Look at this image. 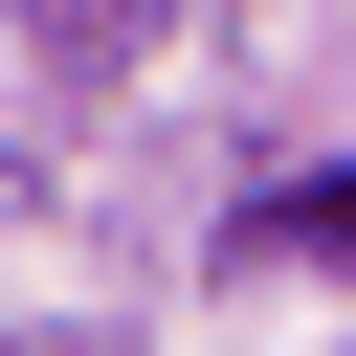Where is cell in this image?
I'll use <instances>...</instances> for the list:
<instances>
[{
  "instance_id": "1",
  "label": "cell",
  "mask_w": 356,
  "mask_h": 356,
  "mask_svg": "<svg viewBox=\"0 0 356 356\" xmlns=\"http://www.w3.org/2000/svg\"><path fill=\"white\" fill-rule=\"evenodd\" d=\"M267 245H312V267H356V178H312V200H289Z\"/></svg>"
}]
</instances>
